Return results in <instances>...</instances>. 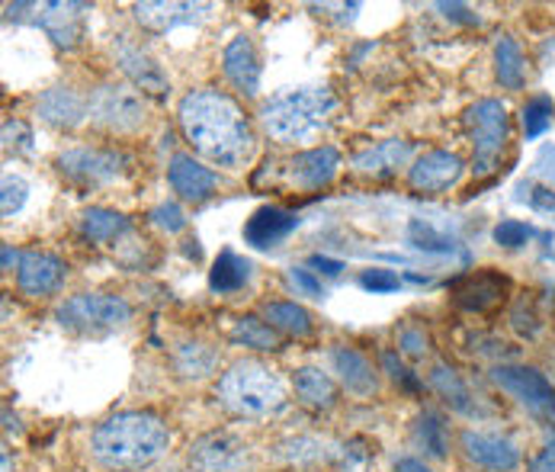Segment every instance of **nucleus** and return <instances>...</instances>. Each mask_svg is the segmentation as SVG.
<instances>
[{
    "instance_id": "nucleus-1",
    "label": "nucleus",
    "mask_w": 555,
    "mask_h": 472,
    "mask_svg": "<svg viewBox=\"0 0 555 472\" xmlns=\"http://www.w3.org/2000/svg\"><path fill=\"white\" fill-rule=\"evenodd\" d=\"M177 123L183 139L193 145V152L216 167L238 170L254 155L257 136L250 116L225 90L216 87L190 90L177 106Z\"/></svg>"
},
{
    "instance_id": "nucleus-2",
    "label": "nucleus",
    "mask_w": 555,
    "mask_h": 472,
    "mask_svg": "<svg viewBox=\"0 0 555 472\" xmlns=\"http://www.w3.org/2000/svg\"><path fill=\"white\" fill-rule=\"evenodd\" d=\"M170 447V428L152 411H119L100 421L90 434L93 460L109 472H139L155 467Z\"/></svg>"
},
{
    "instance_id": "nucleus-3",
    "label": "nucleus",
    "mask_w": 555,
    "mask_h": 472,
    "mask_svg": "<svg viewBox=\"0 0 555 472\" xmlns=\"http://www.w3.org/2000/svg\"><path fill=\"white\" fill-rule=\"evenodd\" d=\"M337 113L331 87H293L260 106V129L280 145H309Z\"/></svg>"
},
{
    "instance_id": "nucleus-4",
    "label": "nucleus",
    "mask_w": 555,
    "mask_h": 472,
    "mask_svg": "<svg viewBox=\"0 0 555 472\" xmlns=\"http://www.w3.org/2000/svg\"><path fill=\"white\" fill-rule=\"evenodd\" d=\"M216 398L219 405L244 421H260L273 418L286 408V386L280 373L257 360V357H241L235 360L216 383Z\"/></svg>"
},
{
    "instance_id": "nucleus-5",
    "label": "nucleus",
    "mask_w": 555,
    "mask_h": 472,
    "mask_svg": "<svg viewBox=\"0 0 555 472\" xmlns=\"http://www.w3.org/2000/svg\"><path fill=\"white\" fill-rule=\"evenodd\" d=\"M55 321L78 337H106L132 321V306L116 293H75L59 303Z\"/></svg>"
},
{
    "instance_id": "nucleus-6",
    "label": "nucleus",
    "mask_w": 555,
    "mask_h": 472,
    "mask_svg": "<svg viewBox=\"0 0 555 472\" xmlns=\"http://www.w3.org/2000/svg\"><path fill=\"white\" fill-rule=\"evenodd\" d=\"M87 119L109 136H135L149 123L145 93L126 84H100L87 97Z\"/></svg>"
},
{
    "instance_id": "nucleus-7",
    "label": "nucleus",
    "mask_w": 555,
    "mask_h": 472,
    "mask_svg": "<svg viewBox=\"0 0 555 472\" xmlns=\"http://www.w3.org/2000/svg\"><path fill=\"white\" fill-rule=\"evenodd\" d=\"M129 167V155L116 145H75L55 157V170L78 190L116 183Z\"/></svg>"
},
{
    "instance_id": "nucleus-8",
    "label": "nucleus",
    "mask_w": 555,
    "mask_h": 472,
    "mask_svg": "<svg viewBox=\"0 0 555 472\" xmlns=\"http://www.w3.org/2000/svg\"><path fill=\"white\" fill-rule=\"evenodd\" d=\"M190 472H257V454L238 431H206L186 450Z\"/></svg>"
},
{
    "instance_id": "nucleus-9",
    "label": "nucleus",
    "mask_w": 555,
    "mask_h": 472,
    "mask_svg": "<svg viewBox=\"0 0 555 472\" xmlns=\"http://www.w3.org/2000/svg\"><path fill=\"white\" fill-rule=\"evenodd\" d=\"M469 145L476 152V170L485 174L498 164L501 152L511 142V116L501 100H478L463 116Z\"/></svg>"
},
{
    "instance_id": "nucleus-10",
    "label": "nucleus",
    "mask_w": 555,
    "mask_h": 472,
    "mask_svg": "<svg viewBox=\"0 0 555 472\" xmlns=\"http://www.w3.org/2000/svg\"><path fill=\"white\" fill-rule=\"evenodd\" d=\"M491 380L501 393H507L527 414L537 421L555 424V386L533 367L520 363H498L491 370Z\"/></svg>"
},
{
    "instance_id": "nucleus-11",
    "label": "nucleus",
    "mask_w": 555,
    "mask_h": 472,
    "mask_svg": "<svg viewBox=\"0 0 555 472\" xmlns=\"http://www.w3.org/2000/svg\"><path fill=\"white\" fill-rule=\"evenodd\" d=\"M113 62L139 93H149V97H158V100L170 93V78L158 65V59L149 49H142L139 42H132L129 36L113 39Z\"/></svg>"
},
{
    "instance_id": "nucleus-12",
    "label": "nucleus",
    "mask_w": 555,
    "mask_h": 472,
    "mask_svg": "<svg viewBox=\"0 0 555 472\" xmlns=\"http://www.w3.org/2000/svg\"><path fill=\"white\" fill-rule=\"evenodd\" d=\"M68 280V264L52 251H23V260L16 267V290L26 299H49L55 296Z\"/></svg>"
},
{
    "instance_id": "nucleus-13",
    "label": "nucleus",
    "mask_w": 555,
    "mask_h": 472,
    "mask_svg": "<svg viewBox=\"0 0 555 472\" xmlns=\"http://www.w3.org/2000/svg\"><path fill=\"white\" fill-rule=\"evenodd\" d=\"M463 174H466L463 157L447 149H434V152H424L408 167V187L421 196H440L453 190L463 180Z\"/></svg>"
},
{
    "instance_id": "nucleus-14",
    "label": "nucleus",
    "mask_w": 555,
    "mask_h": 472,
    "mask_svg": "<svg viewBox=\"0 0 555 472\" xmlns=\"http://www.w3.org/2000/svg\"><path fill=\"white\" fill-rule=\"evenodd\" d=\"M511 277H504L501 270H476V273H466L463 280H456L453 286V306L463 309V312L485 315L501 309L511 296Z\"/></svg>"
},
{
    "instance_id": "nucleus-15",
    "label": "nucleus",
    "mask_w": 555,
    "mask_h": 472,
    "mask_svg": "<svg viewBox=\"0 0 555 472\" xmlns=\"http://www.w3.org/2000/svg\"><path fill=\"white\" fill-rule=\"evenodd\" d=\"M460 450L478 470L514 472L520 467V447L498 431H463Z\"/></svg>"
},
{
    "instance_id": "nucleus-16",
    "label": "nucleus",
    "mask_w": 555,
    "mask_h": 472,
    "mask_svg": "<svg viewBox=\"0 0 555 472\" xmlns=\"http://www.w3.org/2000/svg\"><path fill=\"white\" fill-rule=\"evenodd\" d=\"M283 180L296 190H324L337 170H340V152L334 145H318V149H306V152H296L283 167Z\"/></svg>"
},
{
    "instance_id": "nucleus-17",
    "label": "nucleus",
    "mask_w": 555,
    "mask_h": 472,
    "mask_svg": "<svg viewBox=\"0 0 555 472\" xmlns=\"http://www.w3.org/2000/svg\"><path fill=\"white\" fill-rule=\"evenodd\" d=\"M167 183H170V190H173L183 203L199 206V203H206V200L216 196V190H219V174L209 170L203 161H196L193 155L177 152V155L167 161Z\"/></svg>"
},
{
    "instance_id": "nucleus-18",
    "label": "nucleus",
    "mask_w": 555,
    "mask_h": 472,
    "mask_svg": "<svg viewBox=\"0 0 555 472\" xmlns=\"http://www.w3.org/2000/svg\"><path fill=\"white\" fill-rule=\"evenodd\" d=\"M42 13L36 16V23L46 29V36L59 46V49H65V52H72V49H78L80 42H83V36H87V13H90V7L87 3H65V0H52V3H42L39 7Z\"/></svg>"
},
{
    "instance_id": "nucleus-19",
    "label": "nucleus",
    "mask_w": 555,
    "mask_h": 472,
    "mask_svg": "<svg viewBox=\"0 0 555 472\" xmlns=\"http://www.w3.org/2000/svg\"><path fill=\"white\" fill-rule=\"evenodd\" d=\"M327 360H331V373L337 377V383L350 395L370 398V395L379 393V373H376L373 360L366 354H360L357 347L334 344L327 350Z\"/></svg>"
},
{
    "instance_id": "nucleus-20",
    "label": "nucleus",
    "mask_w": 555,
    "mask_h": 472,
    "mask_svg": "<svg viewBox=\"0 0 555 472\" xmlns=\"http://www.w3.org/2000/svg\"><path fill=\"white\" fill-rule=\"evenodd\" d=\"M222 72L232 80V87L244 97H257L260 93V78H263V65L257 55V46L250 36H235L225 52H222Z\"/></svg>"
},
{
    "instance_id": "nucleus-21",
    "label": "nucleus",
    "mask_w": 555,
    "mask_h": 472,
    "mask_svg": "<svg viewBox=\"0 0 555 472\" xmlns=\"http://www.w3.org/2000/svg\"><path fill=\"white\" fill-rule=\"evenodd\" d=\"M219 363H222V354L219 347H212L209 341H199V337H180L173 347H170V367L180 380H190V383H203L209 377L219 373Z\"/></svg>"
},
{
    "instance_id": "nucleus-22",
    "label": "nucleus",
    "mask_w": 555,
    "mask_h": 472,
    "mask_svg": "<svg viewBox=\"0 0 555 472\" xmlns=\"http://www.w3.org/2000/svg\"><path fill=\"white\" fill-rule=\"evenodd\" d=\"M36 116L52 129H78L87 119V97L72 87H49L36 97Z\"/></svg>"
},
{
    "instance_id": "nucleus-23",
    "label": "nucleus",
    "mask_w": 555,
    "mask_h": 472,
    "mask_svg": "<svg viewBox=\"0 0 555 472\" xmlns=\"http://www.w3.org/2000/svg\"><path fill=\"white\" fill-rule=\"evenodd\" d=\"M427 386L443 398V405L456 414L478 418L485 414V405L478 401V395L469 390V383L463 380V373L450 363H434L427 373Z\"/></svg>"
},
{
    "instance_id": "nucleus-24",
    "label": "nucleus",
    "mask_w": 555,
    "mask_h": 472,
    "mask_svg": "<svg viewBox=\"0 0 555 472\" xmlns=\"http://www.w3.org/2000/svg\"><path fill=\"white\" fill-rule=\"evenodd\" d=\"M299 229V216L283 206H260L244 222V241L250 247H276Z\"/></svg>"
},
{
    "instance_id": "nucleus-25",
    "label": "nucleus",
    "mask_w": 555,
    "mask_h": 472,
    "mask_svg": "<svg viewBox=\"0 0 555 472\" xmlns=\"http://www.w3.org/2000/svg\"><path fill=\"white\" fill-rule=\"evenodd\" d=\"M273 457L280 463H286L289 470H315L324 463H334L337 460V450L334 444H327L324 437L315 434H296V437H286L273 447Z\"/></svg>"
},
{
    "instance_id": "nucleus-26",
    "label": "nucleus",
    "mask_w": 555,
    "mask_h": 472,
    "mask_svg": "<svg viewBox=\"0 0 555 472\" xmlns=\"http://www.w3.org/2000/svg\"><path fill=\"white\" fill-rule=\"evenodd\" d=\"M293 393H296V401L302 405V408H309V411H331V408H337V383H334V377L327 373V370H321V367H299L296 373H293Z\"/></svg>"
},
{
    "instance_id": "nucleus-27",
    "label": "nucleus",
    "mask_w": 555,
    "mask_h": 472,
    "mask_svg": "<svg viewBox=\"0 0 555 472\" xmlns=\"http://www.w3.org/2000/svg\"><path fill=\"white\" fill-rule=\"evenodd\" d=\"M206 10V3H135V20L149 33H170L196 23Z\"/></svg>"
},
{
    "instance_id": "nucleus-28",
    "label": "nucleus",
    "mask_w": 555,
    "mask_h": 472,
    "mask_svg": "<svg viewBox=\"0 0 555 472\" xmlns=\"http://www.w3.org/2000/svg\"><path fill=\"white\" fill-rule=\"evenodd\" d=\"M411 152H414L411 142H404V139H386V142H379V145L353 155V170L363 174V177H376V180L379 177H392V174H398L411 161Z\"/></svg>"
},
{
    "instance_id": "nucleus-29",
    "label": "nucleus",
    "mask_w": 555,
    "mask_h": 472,
    "mask_svg": "<svg viewBox=\"0 0 555 472\" xmlns=\"http://www.w3.org/2000/svg\"><path fill=\"white\" fill-rule=\"evenodd\" d=\"M132 232V219L116 213V209H103V206H90L83 209L78 219V235L90 244H119L122 238Z\"/></svg>"
},
{
    "instance_id": "nucleus-30",
    "label": "nucleus",
    "mask_w": 555,
    "mask_h": 472,
    "mask_svg": "<svg viewBox=\"0 0 555 472\" xmlns=\"http://www.w3.org/2000/svg\"><path fill=\"white\" fill-rule=\"evenodd\" d=\"M411 441L427 460H447L450 457V424L437 408H424L411 424Z\"/></svg>"
},
{
    "instance_id": "nucleus-31",
    "label": "nucleus",
    "mask_w": 555,
    "mask_h": 472,
    "mask_svg": "<svg viewBox=\"0 0 555 472\" xmlns=\"http://www.w3.org/2000/svg\"><path fill=\"white\" fill-rule=\"evenodd\" d=\"M229 341L238 347H247V350H257V354L283 350V334L263 315H238L229 328Z\"/></svg>"
},
{
    "instance_id": "nucleus-32",
    "label": "nucleus",
    "mask_w": 555,
    "mask_h": 472,
    "mask_svg": "<svg viewBox=\"0 0 555 472\" xmlns=\"http://www.w3.org/2000/svg\"><path fill=\"white\" fill-rule=\"evenodd\" d=\"M527 55L514 36H501L494 46V78L504 90H524L527 87Z\"/></svg>"
},
{
    "instance_id": "nucleus-33",
    "label": "nucleus",
    "mask_w": 555,
    "mask_h": 472,
    "mask_svg": "<svg viewBox=\"0 0 555 472\" xmlns=\"http://www.w3.org/2000/svg\"><path fill=\"white\" fill-rule=\"evenodd\" d=\"M250 260L247 257H241L235 251H222L219 257H216V264H212V270H209V290L212 293H219V296H229V293H238L247 286V280H250Z\"/></svg>"
},
{
    "instance_id": "nucleus-34",
    "label": "nucleus",
    "mask_w": 555,
    "mask_h": 472,
    "mask_svg": "<svg viewBox=\"0 0 555 472\" xmlns=\"http://www.w3.org/2000/svg\"><path fill=\"white\" fill-rule=\"evenodd\" d=\"M260 315L280 331V334H289V337H309L315 331V321L312 312L302 309L299 303H289V299H276V303H263Z\"/></svg>"
},
{
    "instance_id": "nucleus-35",
    "label": "nucleus",
    "mask_w": 555,
    "mask_h": 472,
    "mask_svg": "<svg viewBox=\"0 0 555 472\" xmlns=\"http://www.w3.org/2000/svg\"><path fill=\"white\" fill-rule=\"evenodd\" d=\"M334 463L340 472H366L376 463V444L370 437H350L344 447H337Z\"/></svg>"
},
{
    "instance_id": "nucleus-36",
    "label": "nucleus",
    "mask_w": 555,
    "mask_h": 472,
    "mask_svg": "<svg viewBox=\"0 0 555 472\" xmlns=\"http://www.w3.org/2000/svg\"><path fill=\"white\" fill-rule=\"evenodd\" d=\"M507 318H511V328H514L520 337H527V341H537L540 331H543V324H546L533 296H520V299L511 306V315H507Z\"/></svg>"
},
{
    "instance_id": "nucleus-37",
    "label": "nucleus",
    "mask_w": 555,
    "mask_h": 472,
    "mask_svg": "<svg viewBox=\"0 0 555 472\" xmlns=\"http://www.w3.org/2000/svg\"><path fill=\"white\" fill-rule=\"evenodd\" d=\"M553 116H555V103L550 97H533V100H527V106H524V113H520V119H524V132H527V139H540L550 126H553Z\"/></svg>"
},
{
    "instance_id": "nucleus-38",
    "label": "nucleus",
    "mask_w": 555,
    "mask_h": 472,
    "mask_svg": "<svg viewBox=\"0 0 555 472\" xmlns=\"http://www.w3.org/2000/svg\"><path fill=\"white\" fill-rule=\"evenodd\" d=\"M434 350V341L430 334L421 328V324H404L398 331V354L408 357V360H424L427 354Z\"/></svg>"
},
{
    "instance_id": "nucleus-39",
    "label": "nucleus",
    "mask_w": 555,
    "mask_h": 472,
    "mask_svg": "<svg viewBox=\"0 0 555 472\" xmlns=\"http://www.w3.org/2000/svg\"><path fill=\"white\" fill-rule=\"evenodd\" d=\"M0 209H3V216L10 219V216H16L20 209H23V203H26V196H29V187H26V180L23 177H16V174H3V183H0Z\"/></svg>"
},
{
    "instance_id": "nucleus-40",
    "label": "nucleus",
    "mask_w": 555,
    "mask_h": 472,
    "mask_svg": "<svg viewBox=\"0 0 555 472\" xmlns=\"http://www.w3.org/2000/svg\"><path fill=\"white\" fill-rule=\"evenodd\" d=\"M379 360H383V370L392 377V383L401 386L404 393H421V390H424V380H417V377L401 363V354H398V350H383Z\"/></svg>"
},
{
    "instance_id": "nucleus-41",
    "label": "nucleus",
    "mask_w": 555,
    "mask_h": 472,
    "mask_svg": "<svg viewBox=\"0 0 555 472\" xmlns=\"http://www.w3.org/2000/svg\"><path fill=\"white\" fill-rule=\"evenodd\" d=\"M149 222L164 232V235H177V232H183L186 229V213L177 206V203H158L152 213H149Z\"/></svg>"
},
{
    "instance_id": "nucleus-42",
    "label": "nucleus",
    "mask_w": 555,
    "mask_h": 472,
    "mask_svg": "<svg viewBox=\"0 0 555 472\" xmlns=\"http://www.w3.org/2000/svg\"><path fill=\"white\" fill-rule=\"evenodd\" d=\"M530 238H533V229H530L527 222H520V219H504V222L494 226V241H498L501 247H507V251L524 247Z\"/></svg>"
},
{
    "instance_id": "nucleus-43",
    "label": "nucleus",
    "mask_w": 555,
    "mask_h": 472,
    "mask_svg": "<svg viewBox=\"0 0 555 472\" xmlns=\"http://www.w3.org/2000/svg\"><path fill=\"white\" fill-rule=\"evenodd\" d=\"M360 286L370 290V293H392V290L401 286V280H398V273L386 270V267H370V270L360 273Z\"/></svg>"
},
{
    "instance_id": "nucleus-44",
    "label": "nucleus",
    "mask_w": 555,
    "mask_h": 472,
    "mask_svg": "<svg viewBox=\"0 0 555 472\" xmlns=\"http://www.w3.org/2000/svg\"><path fill=\"white\" fill-rule=\"evenodd\" d=\"M3 149L7 152L13 149V155L16 152H29L33 149V129L26 123H20V119H7L3 123Z\"/></svg>"
},
{
    "instance_id": "nucleus-45",
    "label": "nucleus",
    "mask_w": 555,
    "mask_h": 472,
    "mask_svg": "<svg viewBox=\"0 0 555 472\" xmlns=\"http://www.w3.org/2000/svg\"><path fill=\"white\" fill-rule=\"evenodd\" d=\"M289 283H293L302 296H312V299H321V296H324L321 280H318L312 270H306V267H289Z\"/></svg>"
},
{
    "instance_id": "nucleus-46",
    "label": "nucleus",
    "mask_w": 555,
    "mask_h": 472,
    "mask_svg": "<svg viewBox=\"0 0 555 472\" xmlns=\"http://www.w3.org/2000/svg\"><path fill=\"white\" fill-rule=\"evenodd\" d=\"M411 241H414L417 247H427V251H450V247H453L447 238L434 235V232H430V226H421V222H414V226H411Z\"/></svg>"
},
{
    "instance_id": "nucleus-47",
    "label": "nucleus",
    "mask_w": 555,
    "mask_h": 472,
    "mask_svg": "<svg viewBox=\"0 0 555 472\" xmlns=\"http://www.w3.org/2000/svg\"><path fill=\"white\" fill-rule=\"evenodd\" d=\"M437 10L447 16V20H453V23H466V26H478V16L469 10V7H463V3H437Z\"/></svg>"
},
{
    "instance_id": "nucleus-48",
    "label": "nucleus",
    "mask_w": 555,
    "mask_h": 472,
    "mask_svg": "<svg viewBox=\"0 0 555 472\" xmlns=\"http://www.w3.org/2000/svg\"><path fill=\"white\" fill-rule=\"evenodd\" d=\"M530 472H555V444H550L546 450H540L530 460Z\"/></svg>"
},
{
    "instance_id": "nucleus-49",
    "label": "nucleus",
    "mask_w": 555,
    "mask_h": 472,
    "mask_svg": "<svg viewBox=\"0 0 555 472\" xmlns=\"http://www.w3.org/2000/svg\"><path fill=\"white\" fill-rule=\"evenodd\" d=\"M530 203H533L537 209H546V213H553V209H555V190H550V187H537V190L530 193Z\"/></svg>"
},
{
    "instance_id": "nucleus-50",
    "label": "nucleus",
    "mask_w": 555,
    "mask_h": 472,
    "mask_svg": "<svg viewBox=\"0 0 555 472\" xmlns=\"http://www.w3.org/2000/svg\"><path fill=\"white\" fill-rule=\"evenodd\" d=\"M309 264H312L315 270H321V273H327V277H337V273L344 270V264H340V260H331V257H324V254H315Z\"/></svg>"
},
{
    "instance_id": "nucleus-51",
    "label": "nucleus",
    "mask_w": 555,
    "mask_h": 472,
    "mask_svg": "<svg viewBox=\"0 0 555 472\" xmlns=\"http://www.w3.org/2000/svg\"><path fill=\"white\" fill-rule=\"evenodd\" d=\"M396 472H434V470H430V463H427V460H421V457H401V460H396Z\"/></svg>"
},
{
    "instance_id": "nucleus-52",
    "label": "nucleus",
    "mask_w": 555,
    "mask_h": 472,
    "mask_svg": "<svg viewBox=\"0 0 555 472\" xmlns=\"http://www.w3.org/2000/svg\"><path fill=\"white\" fill-rule=\"evenodd\" d=\"M23 254L13 244H3V273H13V267H20Z\"/></svg>"
}]
</instances>
